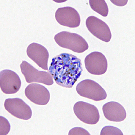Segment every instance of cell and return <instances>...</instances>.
<instances>
[{
  "label": "cell",
  "mask_w": 135,
  "mask_h": 135,
  "mask_svg": "<svg viewBox=\"0 0 135 135\" xmlns=\"http://www.w3.org/2000/svg\"><path fill=\"white\" fill-rule=\"evenodd\" d=\"M83 71L80 59L69 53H62L52 59L48 70L57 84L69 88H72Z\"/></svg>",
  "instance_id": "6da1fadb"
},
{
  "label": "cell",
  "mask_w": 135,
  "mask_h": 135,
  "mask_svg": "<svg viewBox=\"0 0 135 135\" xmlns=\"http://www.w3.org/2000/svg\"><path fill=\"white\" fill-rule=\"evenodd\" d=\"M54 39L60 47L78 53L84 52L89 48L85 39L75 33L63 31L56 34Z\"/></svg>",
  "instance_id": "7a4b0ae2"
},
{
  "label": "cell",
  "mask_w": 135,
  "mask_h": 135,
  "mask_svg": "<svg viewBox=\"0 0 135 135\" xmlns=\"http://www.w3.org/2000/svg\"><path fill=\"white\" fill-rule=\"evenodd\" d=\"M76 91L80 96L94 101H101L107 97V93L104 88L91 79H86L80 82L76 86Z\"/></svg>",
  "instance_id": "3957f363"
},
{
  "label": "cell",
  "mask_w": 135,
  "mask_h": 135,
  "mask_svg": "<svg viewBox=\"0 0 135 135\" xmlns=\"http://www.w3.org/2000/svg\"><path fill=\"white\" fill-rule=\"evenodd\" d=\"M20 67L22 73L28 83H38L48 86L54 83L53 77L49 73L38 70L26 61H23Z\"/></svg>",
  "instance_id": "277c9868"
},
{
  "label": "cell",
  "mask_w": 135,
  "mask_h": 135,
  "mask_svg": "<svg viewBox=\"0 0 135 135\" xmlns=\"http://www.w3.org/2000/svg\"><path fill=\"white\" fill-rule=\"evenodd\" d=\"M74 114L80 121L88 124H96L100 120L98 109L94 105L78 101L74 107Z\"/></svg>",
  "instance_id": "5b68a950"
},
{
  "label": "cell",
  "mask_w": 135,
  "mask_h": 135,
  "mask_svg": "<svg viewBox=\"0 0 135 135\" xmlns=\"http://www.w3.org/2000/svg\"><path fill=\"white\" fill-rule=\"evenodd\" d=\"M4 107L11 115L19 119L28 120L32 116L31 108L18 98L7 99L4 103Z\"/></svg>",
  "instance_id": "8992f818"
},
{
  "label": "cell",
  "mask_w": 135,
  "mask_h": 135,
  "mask_svg": "<svg viewBox=\"0 0 135 135\" xmlns=\"http://www.w3.org/2000/svg\"><path fill=\"white\" fill-rule=\"evenodd\" d=\"M84 63L86 70L93 75H102L107 70V60L101 52H91L86 56Z\"/></svg>",
  "instance_id": "52a82bcc"
},
{
  "label": "cell",
  "mask_w": 135,
  "mask_h": 135,
  "mask_svg": "<svg viewBox=\"0 0 135 135\" xmlns=\"http://www.w3.org/2000/svg\"><path fill=\"white\" fill-rule=\"evenodd\" d=\"M86 25L89 32L95 37L105 42L110 41L112 34L110 28L102 20L95 16H91L86 19Z\"/></svg>",
  "instance_id": "ba28073f"
},
{
  "label": "cell",
  "mask_w": 135,
  "mask_h": 135,
  "mask_svg": "<svg viewBox=\"0 0 135 135\" xmlns=\"http://www.w3.org/2000/svg\"><path fill=\"white\" fill-rule=\"evenodd\" d=\"M21 86L20 78L16 72L5 69L0 73V87L6 94H13L18 91Z\"/></svg>",
  "instance_id": "9c48e42d"
},
{
  "label": "cell",
  "mask_w": 135,
  "mask_h": 135,
  "mask_svg": "<svg viewBox=\"0 0 135 135\" xmlns=\"http://www.w3.org/2000/svg\"><path fill=\"white\" fill-rule=\"evenodd\" d=\"M55 17L57 22L63 26L75 28L80 25L79 14L74 8L70 6L58 8L55 12Z\"/></svg>",
  "instance_id": "30bf717a"
},
{
  "label": "cell",
  "mask_w": 135,
  "mask_h": 135,
  "mask_svg": "<svg viewBox=\"0 0 135 135\" xmlns=\"http://www.w3.org/2000/svg\"><path fill=\"white\" fill-rule=\"evenodd\" d=\"M25 95L34 104L46 105L50 99V94L46 88L37 83H31L25 89Z\"/></svg>",
  "instance_id": "8fae6325"
},
{
  "label": "cell",
  "mask_w": 135,
  "mask_h": 135,
  "mask_svg": "<svg viewBox=\"0 0 135 135\" xmlns=\"http://www.w3.org/2000/svg\"><path fill=\"white\" fill-rule=\"evenodd\" d=\"M28 57L42 69L48 70V61L49 54L44 46L37 43L29 45L27 49Z\"/></svg>",
  "instance_id": "7c38bea8"
},
{
  "label": "cell",
  "mask_w": 135,
  "mask_h": 135,
  "mask_svg": "<svg viewBox=\"0 0 135 135\" xmlns=\"http://www.w3.org/2000/svg\"><path fill=\"white\" fill-rule=\"evenodd\" d=\"M102 110L105 118L110 121L120 122L124 120L127 117L124 108L117 102L111 101L105 104Z\"/></svg>",
  "instance_id": "4fadbf2b"
},
{
  "label": "cell",
  "mask_w": 135,
  "mask_h": 135,
  "mask_svg": "<svg viewBox=\"0 0 135 135\" xmlns=\"http://www.w3.org/2000/svg\"><path fill=\"white\" fill-rule=\"evenodd\" d=\"M89 4L91 8L96 12L104 17L107 16L109 8L104 0H90Z\"/></svg>",
  "instance_id": "5bb4252c"
},
{
  "label": "cell",
  "mask_w": 135,
  "mask_h": 135,
  "mask_svg": "<svg viewBox=\"0 0 135 135\" xmlns=\"http://www.w3.org/2000/svg\"><path fill=\"white\" fill-rule=\"evenodd\" d=\"M101 135H123V132L117 127L113 126H107L103 127L101 132Z\"/></svg>",
  "instance_id": "9a60e30c"
},
{
  "label": "cell",
  "mask_w": 135,
  "mask_h": 135,
  "mask_svg": "<svg viewBox=\"0 0 135 135\" xmlns=\"http://www.w3.org/2000/svg\"><path fill=\"white\" fill-rule=\"evenodd\" d=\"M0 120H1L0 134L1 135L8 134L11 129V126H10L9 122L6 118L2 117V116H0Z\"/></svg>",
  "instance_id": "2e32d148"
},
{
  "label": "cell",
  "mask_w": 135,
  "mask_h": 135,
  "mask_svg": "<svg viewBox=\"0 0 135 135\" xmlns=\"http://www.w3.org/2000/svg\"><path fill=\"white\" fill-rule=\"evenodd\" d=\"M69 135H90L88 131L83 128L80 127H76L73 128L69 131Z\"/></svg>",
  "instance_id": "e0dca14e"
}]
</instances>
